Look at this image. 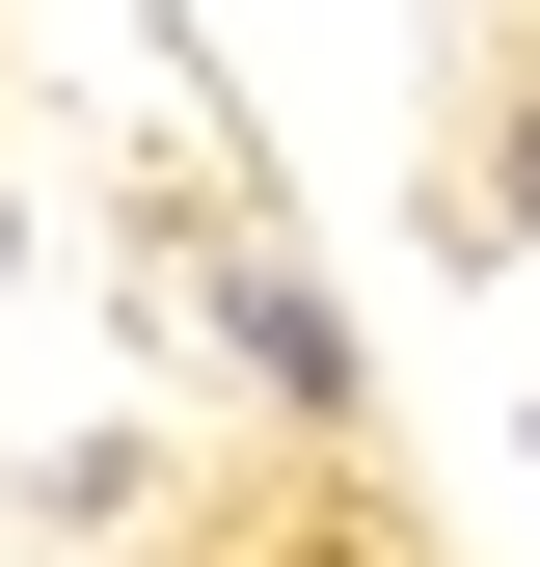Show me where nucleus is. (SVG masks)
<instances>
[{
  "label": "nucleus",
  "instance_id": "obj_1",
  "mask_svg": "<svg viewBox=\"0 0 540 567\" xmlns=\"http://www.w3.org/2000/svg\"><path fill=\"white\" fill-rule=\"evenodd\" d=\"M513 217H540V109H513Z\"/></svg>",
  "mask_w": 540,
  "mask_h": 567
}]
</instances>
